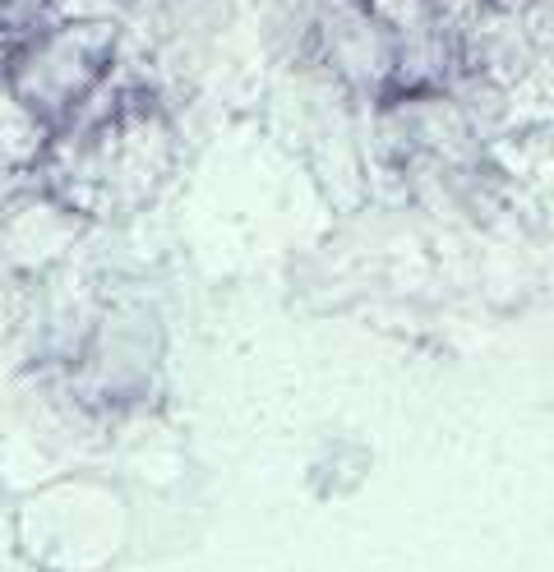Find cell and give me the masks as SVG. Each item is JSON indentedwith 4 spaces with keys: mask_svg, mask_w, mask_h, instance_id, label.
<instances>
[{
    "mask_svg": "<svg viewBox=\"0 0 554 572\" xmlns=\"http://www.w3.org/2000/svg\"><path fill=\"white\" fill-rule=\"evenodd\" d=\"M93 65V28L65 24L19 42L10 56V93L24 107H51L79 93Z\"/></svg>",
    "mask_w": 554,
    "mask_h": 572,
    "instance_id": "cell-1",
    "label": "cell"
}]
</instances>
